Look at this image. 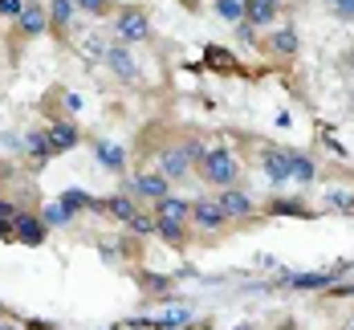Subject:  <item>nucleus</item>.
<instances>
[{"label":"nucleus","mask_w":354,"mask_h":330,"mask_svg":"<svg viewBox=\"0 0 354 330\" xmlns=\"http://www.w3.org/2000/svg\"><path fill=\"white\" fill-rule=\"evenodd\" d=\"M196 176L204 180V187H212V192L236 187L241 183V159L228 147H208L204 159H200V167H196Z\"/></svg>","instance_id":"f257e3e1"},{"label":"nucleus","mask_w":354,"mask_h":330,"mask_svg":"<svg viewBox=\"0 0 354 330\" xmlns=\"http://www.w3.org/2000/svg\"><path fill=\"white\" fill-rule=\"evenodd\" d=\"M204 151H208V147L200 143V139H179V143H167L163 151H159V172H163L171 183L187 180V176L200 167Z\"/></svg>","instance_id":"f03ea898"},{"label":"nucleus","mask_w":354,"mask_h":330,"mask_svg":"<svg viewBox=\"0 0 354 330\" xmlns=\"http://www.w3.org/2000/svg\"><path fill=\"white\" fill-rule=\"evenodd\" d=\"M110 29H114V41L122 45H142L151 41V17L142 4H118V12L110 17Z\"/></svg>","instance_id":"7ed1b4c3"},{"label":"nucleus","mask_w":354,"mask_h":330,"mask_svg":"<svg viewBox=\"0 0 354 330\" xmlns=\"http://www.w3.org/2000/svg\"><path fill=\"white\" fill-rule=\"evenodd\" d=\"M49 33V4L45 0H25L21 17L12 21V41H37Z\"/></svg>","instance_id":"20e7f679"},{"label":"nucleus","mask_w":354,"mask_h":330,"mask_svg":"<svg viewBox=\"0 0 354 330\" xmlns=\"http://www.w3.org/2000/svg\"><path fill=\"white\" fill-rule=\"evenodd\" d=\"M228 224H232V220L224 217V208L216 204V196H196V200H192V228L216 237V232H224Z\"/></svg>","instance_id":"39448f33"},{"label":"nucleus","mask_w":354,"mask_h":330,"mask_svg":"<svg viewBox=\"0 0 354 330\" xmlns=\"http://www.w3.org/2000/svg\"><path fill=\"white\" fill-rule=\"evenodd\" d=\"M45 237H49L45 217L37 208H21L17 220H12V241H21V245H45Z\"/></svg>","instance_id":"423d86ee"},{"label":"nucleus","mask_w":354,"mask_h":330,"mask_svg":"<svg viewBox=\"0 0 354 330\" xmlns=\"http://www.w3.org/2000/svg\"><path fill=\"white\" fill-rule=\"evenodd\" d=\"M171 187H176V183L167 180L159 167H155V172H135L131 196H139V200H147V204H159L163 196H171Z\"/></svg>","instance_id":"0eeeda50"},{"label":"nucleus","mask_w":354,"mask_h":330,"mask_svg":"<svg viewBox=\"0 0 354 330\" xmlns=\"http://www.w3.org/2000/svg\"><path fill=\"white\" fill-rule=\"evenodd\" d=\"M216 204L224 208V217L232 220V224H236V220H252V217H257V204H252V196H248L241 183H236V187L216 192Z\"/></svg>","instance_id":"6e6552de"},{"label":"nucleus","mask_w":354,"mask_h":330,"mask_svg":"<svg viewBox=\"0 0 354 330\" xmlns=\"http://www.w3.org/2000/svg\"><path fill=\"white\" fill-rule=\"evenodd\" d=\"M102 62H106V70L118 77V82H139V66H135V57H131V45H122V41H114L102 49Z\"/></svg>","instance_id":"1a4fd4ad"},{"label":"nucleus","mask_w":354,"mask_h":330,"mask_svg":"<svg viewBox=\"0 0 354 330\" xmlns=\"http://www.w3.org/2000/svg\"><path fill=\"white\" fill-rule=\"evenodd\" d=\"M45 139H49V151L53 155H66V151H73V147L82 143V127L73 118H57V122L45 127Z\"/></svg>","instance_id":"9d476101"},{"label":"nucleus","mask_w":354,"mask_h":330,"mask_svg":"<svg viewBox=\"0 0 354 330\" xmlns=\"http://www.w3.org/2000/svg\"><path fill=\"white\" fill-rule=\"evenodd\" d=\"M269 57H297V49H301V37L297 29H273V33L265 37V41H257Z\"/></svg>","instance_id":"9b49d317"},{"label":"nucleus","mask_w":354,"mask_h":330,"mask_svg":"<svg viewBox=\"0 0 354 330\" xmlns=\"http://www.w3.org/2000/svg\"><path fill=\"white\" fill-rule=\"evenodd\" d=\"M261 172L269 183H289V147H265L261 151Z\"/></svg>","instance_id":"f8f14e48"},{"label":"nucleus","mask_w":354,"mask_h":330,"mask_svg":"<svg viewBox=\"0 0 354 330\" xmlns=\"http://www.w3.org/2000/svg\"><path fill=\"white\" fill-rule=\"evenodd\" d=\"M94 208H98V212H106V217H114V220H122V224H131V217L139 212V204H135V196H131V192L102 196V200H94Z\"/></svg>","instance_id":"ddd939ff"},{"label":"nucleus","mask_w":354,"mask_h":330,"mask_svg":"<svg viewBox=\"0 0 354 330\" xmlns=\"http://www.w3.org/2000/svg\"><path fill=\"white\" fill-rule=\"evenodd\" d=\"M45 4H49V33L57 37V41H66L73 17H77V4L73 0H45Z\"/></svg>","instance_id":"4468645a"},{"label":"nucleus","mask_w":354,"mask_h":330,"mask_svg":"<svg viewBox=\"0 0 354 330\" xmlns=\"http://www.w3.org/2000/svg\"><path fill=\"white\" fill-rule=\"evenodd\" d=\"M289 180L301 183V187L318 180V163H314V155H310V151H297V147H289Z\"/></svg>","instance_id":"2eb2a0df"},{"label":"nucleus","mask_w":354,"mask_h":330,"mask_svg":"<svg viewBox=\"0 0 354 330\" xmlns=\"http://www.w3.org/2000/svg\"><path fill=\"white\" fill-rule=\"evenodd\" d=\"M277 17H281L277 4H269V0H245V21L252 29H269V25H277Z\"/></svg>","instance_id":"dca6fc26"},{"label":"nucleus","mask_w":354,"mask_h":330,"mask_svg":"<svg viewBox=\"0 0 354 330\" xmlns=\"http://www.w3.org/2000/svg\"><path fill=\"white\" fill-rule=\"evenodd\" d=\"M151 212L159 220H187V224H192V200H183V196L171 192V196H163L159 204H151Z\"/></svg>","instance_id":"f3484780"},{"label":"nucleus","mask_w":354,"mask_h":330,"mask_svg":"<svg viewBox=\"0 0 354 330\" xmlns=\"http://www.w3.org/2000/svg\"><path fill=\"white\" fill-rule=\"evenodd\" d=\"M187 220H159L155 217V237L163 241V245H171V249H183L187 245Z\"/></svg>","instance_id":"a211bd4d"},{"label":"nucleus","mask_w":354,"mask_h":330,"mask_svg":"<svg viewBox=\"0 0 354 330\" xmlns=\"http://www.w3.org/2000/svg\"><path fill=\"white\" fill-rule=\"evenodd\" d=\"M94 155L106 163V172H122V167H127V151H122V147H114V143H106V139H98V143H94Z\"/></svg>","instance_id":"6ab92c4d"},{"label":"nucleus","mask_w":354,"mask_h":330,"mask_svg":"<svg viewBox=\"0 0 354 330\" xmlns=\"http://www.w3.org/2000/svg\"><path fill=\"white\" fill-rule=\"evenodd\" d=\"M25 151H29V159H33L37 167L53 159V151H49V139H45V131H29V135H25Z\"/></svg>","instance_id":"aec40b11"},{"label":"nucleus","mask_w":354,"mask_h":330,"mask_svg":"<svg viewBox=\"0 0 354 330\" xmlns=\"http://www.w3.org/2000/svg\"><path fill=\"white\" fill-rule=\"evenodd\" d=\"M73 4H77V12H86V17H94V21L118 12V0H73Z\"/></svg>","instance_id":"412c9836"},{"label":"nucleus","mask_w":354,"mask_h":330,"mask_svg":"<svg viewBox=\"0 0 354 330\" xmlns=\"http://www.w3.org/2000/svg\"><path fill=\"white\" fill-rule=\"evenodd\" d=\"M216 17L228 21V25H241L245 21V0H216Z\"/></svg>","instance_id":"4be33fe9"},{"label":"nucleus","mask_w":354,"mask_h":330,"mask_svg":"<svg viewBox=\"0 0 354 330\" xmlns=\"http://www.w3.org/2000/svg\"><path fill=\"white\" fill-rule=\"evenodd\" d=\"M342 277V269H330V273H310V277H293V286H301V290H314V286H330V282H338Z\"/></svg>","instance_id":"5701e85b"},{"label":"nucleus","mask_w":354,"mask_h":330,"mask_svg":"<svg viewBox=\"0 0 354 330\" xmlns=\"http://www.w3.org/2000/svg\"><path fill=\"white\" fill-rule=\"evenodd\" d=\"M127 228H131V232H139V237H155V212H135Z\"/></svg>","instance_id":"b1692460"},{"label":"nucleus","mask_w":354,"mask_h":330,"mask_svg":"<svg viewBox=\"0 0 354 330\" xmlns=\"http://www.w3.org/2000/svg\"><path fill=\"white\" fill-rule=\"evenodd\" d=\"M25 8V0H0V21H17Z\"/></svg>","instance_id":"393cba45"},{"label":"nucleus","mask_w":354,"mask_h":330,"mask_svg":"<svg viewBox=\"0 0 354 330\" xmlns=\"http://www.w3.org/2000/svg\"><path fill=\"white\" fill-rule=\"evenodd\" d=\"M330 8L338 21H354V0H330Z\"/></svg>","instance_id":"a878e982"},{"label":"nucleus","mask_w":354,"mask_h":330,"mask_svg":"<svg viewBox=\"0 0 354 330\" xmlns=\"http://www.w3.org/2000/svg\"><path fill=\"white\" fill-rule=\"evenodd\" d=\"M17 212H21V208H12V204L0 196V220H17Z\"/></svg>","instance_id":"bb28decb"},{"label":"nucleus","mask_w":354,"mask_h":330,"mask_svg":"<svg viewBox=\"0 0 354 330\" xmlns=\"http://www.w3.org/2000/svg\"><path fill=\"white\" fill-rule=\"evenodd\" d=\"M200 4H204V0H179V8H187V12H196Z\"/></svg>","instance_id":"cd10ccee"},{"label":"nucleus","mask_w":354,"mask_h":330,"mask_svg":"<svg viewBox=\"0 0 354 330\" xmlns=\"http://www.w3.org/2000/svg\"><path fill=\"white\" fill-rule=\"evenodd\" d=\"M277 330H301V327H297L293 318H281V322H277Z\"/></svg>","instance_id":"c85d7f7f"},{"label":"nucleus","mask_w":354,"mask_h":330,"mask_svg":"<svg viewBox=\"0 0 354 330\" xmlns=\"http://www.w3.org/2000/svg\"><path fill=\"white\" fill-rule=\"evenodd\" d=\"M342 66H351V70H354V49H346V53H342Z\"/></svg>","instance_id":"c756f323"},{"label":"nucleus","mask_w":354,"mask_h":330,"mask_svg":"<svg viewBox=\"0 0 354 330\" xmlns=\"http://www.w3.org/2000/svg\"><path fill=\"white\" fill-rule=\"evenodd\" d=\"M232 330H257V327H252V322H236Z\"/></svg>","instance_id":"7c9ffc66"},{"label":"nucleus","mask_w":354,"mask_h":330,"mask_svg":"<svg viewBox=\"0 0 354 330\" xmlns=\"http://www.w3.org/2000/svg\"><path fill=\"white\" fill-rule=\"evenodd\" d=\"M269 4H277V8H281V4H285V0H269Z\"/></svg>","instance_id":"2f4dec72"},{"label":"nucleus","mask_w":354,"mask_h":330,"mask_svg":"<svg viewBox=\"0 0 354 330\" xmlns=\"http://www.w3.org/2000/svg\"><path fill=\"white\" fill-rule=\"evenodd\" d=\"M351 330H354V327H351Z\"/></svg>","instance_id":"473e14b6"}]
</instances>
